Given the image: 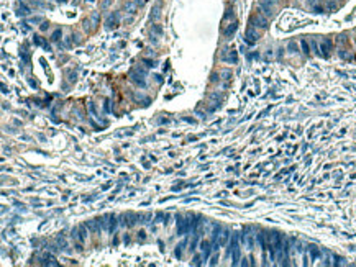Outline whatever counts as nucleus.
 <instances>
[{"instance_id": "obj_1", "label": "nucleus", "mask_w": 356, "mask_h": 267, "mask_svg": "<svg viewBox=\"0 0 356 267\" xmlns=\"http://www.w3.org/2000/svg\"><path fill=\"white\" fill-rule=\"evenodd\" d=\"M251 26H259V28H267V20L261 15V13H256V15H253L251 20H250Z\"/></svg>"}, {"instance_id": "obj_2", "label": "nucleus", "mask_w": 356, "mask_h": 267, "mask_svg": "<svg viewBox=\"0 0 356 267\" xmlns=\"http://www.w3.org/2000/svg\"><path fill=\"white\" fill-rule=\"evenodd\" d=\"M259 39V33L254 30L253 26H250L248 30H246V34H245V41L248 43V45H254Z\"/></svg>"}, {"instance_id": "obj_3", "label": "nucleus", "mask_w": 356, "mask_h": 267, "mask_svg": "<svg viewBox=\"0 0 356 267\" xmlns=\"http://www.w3.org/2000/svg\"><path fill=\"white\" fill-rule=\"evenodd\" d=\"M231 256H233V264H238V259H240L238 234H233V239H231Z\"/></svg>"}, {"instance_id": "obj_4", "label": "nucleus", "mask_w": 356, "mask_h": 267, "mask_svg": "<svg viewBox=\"0 0 356 267\" xmlns=\"http://www.w3.org/2000/svg\"><path fill=\"white\" fill-rule=\"evenodd\" d=\"M118 25H120V21H118V13L115 12V13H112V15L107 18V26H108V28H117Z\"/></svg>"}, {"instance_id": "obj_5", "label": "nucleus", "mask_w": 356, "mask_h": 267, "mask_svg": "<svg viewBox=\"0 0 356 267\" xmlns=\"http://www.w3.org/2000/svg\"><path fill=\"white\" fill-rule=\"evenodd\" d=\"M320 48H322V51H323V53H322V56H323V57H328L330 49H332V41H330V39H325V41L322 43V46H320Z\"/></svg>"}, {"instance_id": "obj_6", "label": "nucleus", "mask_w": 356, "mask_h": 267, "mask_svg": "<svg viewBox=\"0 0 356 267\" xmlns=\"http://www.w3.org/2000/svg\"><path fill=\"white\" fill-rule=\"evenodd\" d=\"M200 249L203 251V257L207 259L208 254H210V251H212L213 248H210V243H208V241H202V243H200Z\"/></svg>"}, {"instance_id": "obj_7", "label": "nucleus", "mask_w": 356, "mask_h": 267, "mask_svg": "<svg viewBox=\"0 0 356 267\" xmlns=\"http://www.w3.org/2000/svg\"><path fill=\"white\" fill-rule=\"evenodd\" d=\"M236 28H238V23H236V21H233V23H230V26H228L227 30L223 31V34L227 36V38H230V36H231V34H233V33L236 31Z\"/></svg>"}, {"instance_id": "obj_8", "label": "nucleus", "mask_w": 356, "mask_h": 267, "mask_svg": "<svg viewBox=\"0 0 356 267\" xmlns=\"http://www.w3.org/2000/svg\"><path fill=\"white\" fill-rule=\"evenodd\" d=\"M228 238H230V231H228V229H225L223 234H222V238H220V246H225V244H227Z\"/></svg>"}, {"instance_id": "obj_9", "label": "nucleus", "mask_w": 356, "mask_h": 267, "mask_svg": "<svg viewBox=\"0 0 356 267\" xmlns=\"http://www.w3.org/2000/svg\"><path fill=\"white\" fill-rule=\"evenodd\" d=\"M115 228H117V218H115L113 215H110V226H108V231H113Z\"/></svg>"}, {"instance_id": "obj_10", "label": "nucleus", "mask_w": 356, "mask_h": 267, "mask_svg": "<svg viewBox=\"0 0 356 267\" xmlns=\"http://www.w3.org/2000/svg\"><path fill=\"white\" fill-rule=\"evenodd\" d=\"M132 77H133V81H135V82H138V84L141 85V87H144V85H146V82H144L143 79H140V76H136L135 72H132Z\"/></svg>"}, {"instance_id": "obj_11", "label": "nucleus", "mask_w": 356, "mask_h": 267, "mask_svg": "<svg viewBox=\"0 0 356 267\" xmlns=\"http://www.w3.org/2000/svg\"><path fill=\"white\" fill-rule=\"evenodd\" d=\"M300 46H302V49H304V53H305V54H310L309 45H307V41H305V39H302V41H300Z\"/></svg>"}, {"instance_id": "obj_12", "label": "nucleus", "mask_w": 356, "mask_h": 267, "mask_svg": "<svg viewBox=\"0 0 356 267\" xmlns=\"http://www.w3.org/2000/svg\"><path fill=\"white\" fill-rule=\"evenodd\" d=\"M184 244H186V243L179 244V246L176 248V257H177V259H181V256H182V248H184Z\"/></svg>"}, {"instance_id": "obj_13", "label": "nucleus", "mask_w": 356, "mask_h": 267, "mask_svg": "<svg viewBox=\"0 0 356 267\" xmlns=\"http://www.w3.org/2000/svg\"><path fill=\"white\" fill-rule=\"evenodd\" d=\"M309 249H310V254H312V259H317V257H318V249H317L315 246H310Z\"/></svg>"}, {"instance_id": "obj_14", "label": "nucleus", "mask_w": 356, "mask_h": 267, "mask_svg": "<svg viewBox=\"0 0 356 267\" xmlns=\"http://www.w3.org/2000/svg\"><path fill=\"white\" fill-rule=\"evenodd\" d=\"M20 13H21V15H28V13H30V8H28L26 5H21L20 7Z\"/></svg>"}, {"instance_id": "obj_15", "label": "nucleus", "mask_w": 356, "mask_h": 267, "mask_svg": "<svg viewBox=\"0 0 356 267\" xmlns=\"http://www.w3.org/2000/svg\"><path fill=\"white\" fill-rule=\"evenodd\" d=\"M230 61L233 62V64L236 62V53L233 51V49H231V51H230Z\"/></svg>"}, {"instance_id": "obj_16", "label": "nucleus", "mask_w": 356, "mask_h": 267, "mask_svg": "<svg viewBox=\"0 0 356 267\" xmlns=\"http://www.w3.org/2000/svg\"><path fill=\"white\" fill-rule=\"evenodd\" d=\"M143 62L146 64L148 67H154V66H156V62H154V61H149V59H143Z\"/></svg>"}, {"instance_id": "obj_17", "label": "nucleus", "mask_w": 356, "mask_h": 267, "mask_svg": "<svg viewBox=\"0 0 356 267\" xmlns=\"http://www.w3.org/2000/svg\"><path fill=\"white\" fill-rule=\"evenodd\" d=\"M59 36H61V30H56L54 34H53V41H57V39H59Z\"/></svg>"}, {"instance_id": "obj_18", "label": "nucleus", "mask_w": 356, "mask_h": 267, "mask_svg": "<svg viewBox=\"0 0 356 267\" xmlns=\"http://www.w3.org/2000/svg\"><path fill=\"white\" fill-rule=\"evenodd\" d=\"M48 26H49V25H48V23H46V21H45V23H43V25H41V30H43V31H45V30H46V28H48Z\"/></svg>"}]
</instances>
